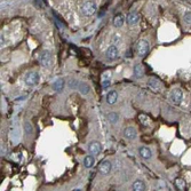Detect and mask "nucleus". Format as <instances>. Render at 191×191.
<instances>
[{"label":"nucleus","instance_id":"nucleus-19","mask_svg":"<svg viewBox=\"0 0 191 191\" xmlns=\"http://www.w3.org/2000/svg\"><path fill=\"white\" fill-rule=\"evenodd\" d=\"M106 118H108V122H110V124L115 125V124H117L118 120H119V115H118L117 112H109Z\"/></svg>","mask_w":191,"mask_h":191},{"label":"nucleus","instance_id":"nucleus-24","mask_svg":"<svg viewBox=\"0 0 191 191\" xmlns=\"http://www.w3.org/2000/svg\"><path fill=\"white\" fill-rule=\"evenodd\" d=\"M175 184L177 185L179 189H183V186H184V181L181 179H176L175 180Z\"/></svg>","mask_w":191,"mask_h":191},{"label":"nucleus","instance_id":"nucleus-6","mask_svg":"<svg viewBox=\"0 0 191 191\" xmlns=\"http://www.w3.org/2000/svg\"><path fill=\"white\" fill-rule=\"evenodd\" d=\"M182 99H183V93H182V91H181L180 88H175V89L172 91L171 100H172V102H173L174 104H176V105L181 104Z\"/></svg>","mask_w":191,"mask_h":191},{"label":"nucleus","instance_id":"nucleus-27","mask_svg":"<svg viewBox=\"0 0 191 191\" xmlns=\"http://www.w3.org/2000/svg\"><path fill=\"white\" fill-rule=\"evenodd\" d=\"M102 78H103V80H110V75L108 72H105Z\"/></svg>","mask_w":191,"mask_h":191},{"label":"nucleus","instance_id":"nucleus-11","mask_svg":"<svg viewBox=\"0 0 191 191\" xmlns=\"http://www.w3.org/2000/svg\"><path fill=\"white\" fill-rule=\"evenodd\" d=\"M136 129L134 127H131V126H128V127L125 128V131H124V136L126 137L127 140H134L136 137Z\"/></svg>","mask_w":191,"mask_h":191},{"label":"nucleus","instance_id":"nucleus-22","mask_svg":"<svg viewBox=\"0 0 191 191\" xmlns=\"http://www.w3.org/2000/svg\"><path fill=\"white\" fill-rule=\"evenodd\" d=\"M139 119H140V122H141V124H142L143 126H148V125L150 124V119H149V117H146L145 115H140Z\"/></svg>","mask_w":191,"mask_h":191},{"label":"nucleus","instance_id":"nucleus-15","mask_svg":"<svg viewBox=\"0 0 191 191\" xmlns=\"http://www.w3.org/2000/svg\"><path fill=\"white\" fill-rule=\"evenodd\" d=\"M132 189L133 191H145V183L142 180H136V181H134Z\"/></svg>","mask_w":191,"mask_h":191},{"label":"nucleus","instance_id":"nucleus-8","mask_svg":"<svg viewBox=\"0 0 191 191\" xmlns=\"http://www.w3.org/2000/svg\"><path fill=\"white\" fill-rule=\"evenodd\" d=\"M105 56L109 61H115L118 57V49L115 45H111V46L108 47L106 52H105Z\"/></svg>","mask_w":191,"mask_h":191},{"label":"nucleus","instance_id":"nucleus-26","mask_svg":"<svg viewBox=\"0 0 191 191\" xmlns=\"http://www.w3.org/2000/svg\"><path fill=\"white\" fill-rule=\"evenodd\" d=\"M184 21H185V23L191 24V13H185L184 14Z\"/></svg>","mask_w":191,"mask_h":191},{"label":"nucleus","instance_id":"nucleus-13","mask_svg":"<svg viewBox=\"0 0 191 191\" xmlns=\"http://www.w3.org/2000/svg\"><path fill=\"white\" fill-rule=\"evenodd\" d=\"M117 100H118V93H117L116 91H112V92L108 93V95H106V102H108V104L113 105L117 102Z\"/></svg>","mask_w":191,"mask_h":191},{"label":"nucleus","instance_id":"nucleus-9","mask_svg":"<svg viewBox=\"0 0 191 191\" xmlns=\"http://www.w3.org/2000/svg\"><path fill=\"white\" fill-rule=\"evenodd\" d=\"M140 20H141V17H140V15L136 12H131L127 16H126V22H127L129 25L137 24L140 22Z\"/></svg>","mask_w":191,"mask_h":191},{"label":"nucleus","instance_id":"nucleus-23","mask_svg":"<svg viewBox=\"0 0 191 191\" xmlns=\"http://www.w3.org/2000/svg\"><path fill=\"white\" fill-rule=\"evenodd\" d=\"M24 129H25V133H26V135H29V134H32V131H33V128H32V125H31L29 122H26L25 124H24Z\"/></svg>","mask_w":191,"mask_h":191},{"label":"nucleus","instance_id":"nucleus-16","mask_svg":"<svg viewBox=\"0 0 191 191\" xmlns=\"http://www.w3.org/2000/svg\"><path fill=\"white\" fill-rule=\"evenodd\" d=\"M125 21H126V18L124 17L122 14H118L113 18V25L116 28H122V25H124V23H125Z\"/></svg>","mask_w":191,"mask_h":191},{"label":"nucleus","instance_id":"nucleus-14","mask_svg":"<svg viewBox=\"0 0 191 191\" xmlns=\"http://www.w3.org/2000/svg\"><path fill=\"white\" fill-rule=\"evenodd\" d=\"M64 86H65V81L62 78H58V79H56V80L53 82V88L56 92H61L64 88Z\"/></svg>","mask_w":191,"mask_h":191},{"label":"nucleus","instance_id":"nucleus-7","mask_svg":"<svg viewBox=\"0 0 191 191\" xmlns=\"http://www.w3.org/2000/svg\"><path fill=\"white\" fill-rule=\"evenodd\" d=\"M111 169H112V165L109 160H103L99 165V172L102 175H108L111 172Z\"/></svg>","mask_w":191,"mask_h":191},{"label":"nucleus","instance_id":"nucleus-3","mask_svg":"<svg viewBox=\"0 0 191 191\" xmlns=\"http://www.w3.org/2000/svg\"><path fill=\"white\" fill-rule=\"evenodd\" d=\"M38 60H39V63H40L41 66L48 68L52 64V54L48 51H42V52L39 53Z\"/></svg>","mask_w":191,"mask_h":191},{"label":"nucleus","instance_id":"nucleus-17","mask_svg":"<svg viewBox=\"0 0 191 191\" xmlns=\"http://www.w3.org/2000/svg\"><path fill=\"white\" fill-rule=\"evenodd\" d=\"M94 162H95V158L94 156H91V155H88L84 158V166L86 168H91L94 166Z\"/></svg>","mask_w":191,"mask_h":191},{"label":"nucleus","instance_id":"nucleus-28","mask_svg":"<svg viewBox=\"0 0 191 191\" xmlns=\"http://www.w3.org/2000/svg\"><path fill=\"white\" fill-rule=\"evenodd\" d=\"M113 38H115V39H113V40H115V42H117V41H119V39H118V38H119V35H113Z\"/></svg>","mask_w":191,"mask_h":191},{"label":"nucleus","instance_id":"nucleus-18","mask_svg":"<svg viewBox=\"0 0 191 191\" xmlns=\"http://www.w3.org/2000/svg\"><path fill=\"white\" fill-rule=\"evenodd\" d=\"M134 75H135V78H141L144 75V69L141 64H136L134 66Z\"/></svg>","mask_w":191,"mask_h":191},{"label":"nucleus","instance_id":"nucleus-1","mask_svg":"<svg viewBox=\"0 0 191 191\" xmlns=\"http://www.w3.org/2000/svg\"><path fill=\"white\" fill-rule=\"evenodd\" d=\"M97 11V4L94 1H85L80 6V12L85 16H92Z\"/></svg>","mask_w":191,"mask_h":191},{"label":"nucleus","instance_id":"nucleus-20","mask_svg":"<svg viewBox=\"0 0 191 191\" xmlns=\"http://www.w3.org/2000/svg\"><path fill=\"white\" fill-rule=\"evenodd\" d=\"M78 91L81 93V94H84V95H86L89 93V86L87 85L86 82H84V81H80V84H79V87H78Z\"/></svg>","mask_w":191,"mask_h":191},{"label":"nucleus","instance_id":"nucleus-21","mask_svg":"<svg viewBox=\"0 0 191 191\" xmlns=\"http://www.w3.org/2000/svg\"><path fill=\"white\" fill-rule=\"evenodd\" d=\"M79 84H80V81L75 79V78H70L69 80H68V86L70 88H72V89H78Z\"/></svg>","mask_w":191,"mask_h":191},{"label":"nucleus","instance_id":"nucleus-2","mask_svg":"<svg viewBox=\"0 0 191 191\" xmlns=\"http://www.w3.org/2000/svg\"><path fill=\"white\" fill-rule=\"evenodd\" d=\"M40 81V75L35 71H30L24 77V82L28 86H35Z\"/></svg>","mask_w":191,"mask_h":191},{"label":"nucleus","instance_id":"nucleus-4","mask_svg":"<svg viewBox=\"0 0 191 191\" xmlns=\"http://www.w3.org/2000/svg\"><path fill=\"white\" fill-rule=\"evenodd\" d=\"M149 51H150V44L148 40L142 39L137 42V54H139L140 57H144L149 53Z\"/></svg>","mask_w":191,"mask_h":191},{"label":"nucleus","instance_id":"nucleus-5","mask_svg":"<svg viewBox=\"0 0 191 191\" xmlns=\"http://www.w3.org/2000/svg\"><path fill=\"white\" fill-rule=\"evenodd\" d=\"M101 151H102V145L97 141H93L88 144V152L91 156H97L101 153Z\"/></svg>","mask_w":191,"mask_h":191},{"label":"nucleus","instance_id":"nucleus-12","mask_svg":"<svg viewBox=\"0 0 191 191\" xmlns=\"http://www.w3.org/2000/svg\"><path fill=\"white\" fill-rule=\"evenodd\" d=\"M148 85L150 88H152L153 91H159L160 88H162V82L156 79V78H150L149 80H148Z\"/></svg>","mask_w":191,"mask_h":191},{"label":"nucleus","instance_id":"nucleus-25","mask_svg":"<svg viewBox=\"0 0 191 191\" xmlns=\"http://www.w3.org/2000/svg\"><path fill=\"white\" fill-rule=\"evenodd\" d=\"M111 85V81L110 80H103L102 81V88L103 89H108Z\"/></svg>","mask_w":191,"mask_h":191},{"label":"nucleus","instance_id":"nucleus-10","mask_svg":"<svg viewBox=\"0 0 191 191\" xmlns=\"http://www.w3.org/2000/svg\"><path fill=\"white\" fill-rule=\"evenodd\" d=\"M139 153H140V156L142 157L143 159H145V160L150 159L151 157H152V151H151V149L148 148V146H141L139 149Z\"/></svg>","mask_w":191,"mask_h":191}]
</instances>
